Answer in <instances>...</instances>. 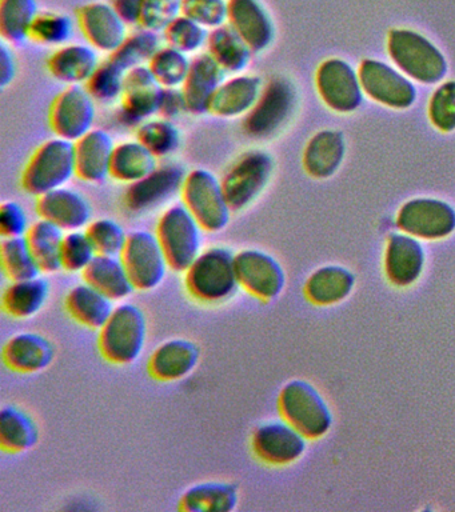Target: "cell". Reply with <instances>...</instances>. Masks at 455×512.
Returning a JSON list of instances; mask_svg holds the SVG:
<instances>
[{"instance_id":"obj_19","label":"cell","mask_w":455,"mask_h":512,"mask_svg":"<svg viewBox=\"0 0 455 512\" xmlns=\"http://www.w3.org/2000/svg\"><path fill=\"white\" fill-rule=\"evenodd\" d=\"M165 88L155 79L147 64L126 71L121 114L129 123L141 124L158 115Z\"/></svg>"},{"instance_id":"obj_4","label":"cell","mask_w":455,"mask_h":512,"mask_svg":"<svg viewBox=\"0 0 455 512\" xmlns=\"http://www.w3.org/2000/svg\"><path fill=\"white\" fill-rule=\"evenodd\" d=\"M74 176H77L74 142L54 136L39 144L27 160L21 186L26 194L38 198L65 187Z\"/></svg>"},{"instance_id":"obj_31","label":"cell","mask_w":455,"mask_h":512,"mask_svg":"<svg viewBox=\"0 0 455 512\" xmlns=\"http://www.w3.org/2000/svg\"><path fill=\"white\" fill-rule=\"evenodd\" d=\"M238 504L237 484L227 480H206L186 488L178 507L185 512H231Z\"/></svg>"},{"instance_id":"obj_26","label":"cell","mask_w":455,"mask_h":512,"mask_svg":"<svg viewBox=\"0 0 455 512\" xmlns=\"http://www.w3.org/2000/svg\"><path fill=\"white\" fill-rule=\"evenodd\" d=\"M263 88L257 75L235 74L221 83L211 99L209 114L219 119L245 118L255 106Z\"/></svg>"},{"instance_id":"obj_53","label":"cell","mask_w":455,"mask_h":512,"mask_svg":"<svg viewBox=\"0 0 455 512\" xmlns=\"http://www.w3.org/2000/svg\"><path fill=\"white\" fill-rule=\"evenodd\" d=\"M187 112L185 96L181 88H165L159 107L158 116L161 118L174 120Z\"/></svg>"},{"instance_id":"obj_39","label":"cell","mask_w":455,"mask_h":512,"mask_svg":"<svg viewBox=\"0 0 455 512\" xmlns=\"http://www.w3.org/2000/svg\"><path fill=\"white\" fill-rule=\"evenodd\" d=\"M38 15L37 0H0V35L3 42L19 44L29 39Z\"/></svg>"},{"instance_id":"obj_38","label":"cell","mask_w":455,"mask_h":512,"mask_svg":"<svg viewBox=\"0 0 455 512\" xmlns=\"http://www.w3.org/2000/svg\"><path fill=\"white\" fill-rule=\"evenodd\" d=\"M66 232L57 224L39 218L31 223L26 239L42 274H55L62 270V244Z\"/></svg>"},{"instance_id":"obj_41","label":"cell","mask_w":455,"mask_h":512,"mask_svg":"<svg viewBox=\"0 0 455 512\" xmlns=\"http://www.w3.org/2000/svg\"><path fill=\"white\" fill-rule=\"evenodd\" d=\"M0 259H2L3 272L10 282L37 278L42 275L26 236L3 238L2 246H0Z\"/></svg>"},{"instance_id":"obj_15","label":"cell","mask_w":455,"mask_h":512,"mask_svg":"<svg viewBox=\"0 0 455 512\" xmlns=\"http://www.w3.org/2000/svg\"><path fill=\"white\" fill-rule=\"evenodd\" d=\"M399 231L419 240H442L455 231V208L445 200L415 198L397 212Z\"/></svg>"},{"instance_id":"obj_50","label":"cell","mask_w":455,"mask_h":512,"mask_svg":"<svg viewBox=\"0 0 455 512\" xmlns=\"http://www.w3.org/2000/svg\"><path fill=\"white\" fill-rule=\"evenodd\" d=\"M179 15H182V0H143L138 26L163 34Z\"/></svg>"},{"instance_id":"obj_8","label":"cell","mask_w":455,"mask_h":512,"mask_svg":"<svg viewBox=\"0 0 455 512\" xmlns=\"http://www.w3.org/2000/svg\"><path fill=\"white\" fill-rule=\"evenodd\" d=\"M297 103L293 82L285 76H275L263 84L257 103L243 118V131L255 140L273 139L289 123Z\"/></svg>"},{"instance_id":"obj_48","label":"cell","mask_w":455,"mask_h":512,"mask_svg":"<svg viewBox=\"0 0 455 512\" xmlns=\"http://www.w3.org/2000/svg\"><path fill=\"white\" fill-rule=\"evenodd\" d=\"M98 255L86 230L66 232L62 244V270L83 272Z\"/></svg>"},{"instance_id":"obj_21","label":"cell","mask_w":455,"mask_h":512,"mask_svg":"<svg viewBox=\"0 0 455 512\" xmlns=\"http://www.w3.org/2000/svg\"><path fill=\"white\" fill-rule=\"evenodd\" d=\"M57 348L53 340L41 332L21 331L6 340L3 362L17 374H38L54 363Z\"/></svg>"},{"instance_id":"obj_13","label":"cell","mask_w":455,"mask_h":512,"mask_svg":"<svg viewBox=\"0 0 455 512\" xmlns=\"http://www.w3.org/2000/svg\"><path fill=\"white\" fill-rule=\"evenodd\" d=\"M235 270L241 290L261 302H273L286 287V272L269 252L245 248L235 254Z\"/></svg>"},{"instance_id":"obj_36","label":"cell","mask_w":455,"mask_h":512,"mask_svg":"<svg viewBox=\"0 0 455 512\" xmlns=\"http://www.w3.org/2000/svg\"><path fill=\"white\" fill-rule=\"evenodd\" d=\"M206 52L226 74H241L253 58L254 52L230 24L210 30Z\"/></svg>"},{"instance_id":"obj_47","label":"cell","mask_w":455,"mask_h":512,"mask_svg":"<svg viewBox=\"0 0 455 512\" xmlns=\"http://www.w3.org/2000/svg\"><path fill=\"white\" fill-rule=\"evenodd\" d=\"M98 254L119 256L126 246L129 232L117 220L101 218L91 220L85 228Z\"/></svg>"},{"instance_id":"obj_28","label":"cell","mask_w":455,"mask_h":512,"mask_svg":"<svg viewBox=\"0 0 455 512\" xmlns=\"http://www.w3.org/2000/svg\"><path fill=\"white\" fill-rule=\"evenodd\" d=\"M99 64V52L89 43H69L59 47L49 56L46 68L58 82L67 86H85Z\"/></svg>"},{"instance_id":"obj_11","label":"cell","mask_w":455,"mask_h":512,"mask_svg":"<svg viewBox=\"0 0 455 512\" xmlns=\"http://www.w3.org/2000/svg\"><path fill=\"white\" fill-rule=\"evenodd\" d=\"M358 75L363 94L383 107L407 110L417 100V88L413 80L382 60H362Z\"/></svg>"},{"instance_id":"obj_3","label":"cell","mask_w":455,"mask_h":512,"mask_svg":"<svg viewBox=\"0 0 455 512\" xmlns=\"http://www.w3.org/2000/svg\"><path fill=\"white\" fill-rule=\"evenodd\" d=\"M386 48L394 66L413 82L431 86L447 74L445 55L421 32L393 28L387 34Z\"/></svg>"},{"instance_id":"obj_5","label":"cell","mask_w":455,"mask_h":512,"mask_svg":"<svg viewBox=\"0 0 455 512\" xmlns=\"http://www.w3.org/2000/svg\"><path fill=\"white\" fill-rule=\"evenodd\" d=\"M203 230L198 220L181 203L171 204L158 218L155 235L165 252L170 270L185 272L201 254Z\"/></svg>"},{"instance_id":"obj_7","label":"cell","mask_w":455,"mask_h":512,"mask_svg":"<svg viewBox=\"0 0 455 512\" xmlns=\"http://www.w3.org/2000/svg\"><path fill=\"white\" fill-rule=\"evenodd\" d=\"M183 206L193 214L205 232H219L229 226L233 210L227 202L221 179L206 168L186 172L181 192Z\"/></svg>"},{"instance_id":"obj_49","label":"cell","mask_w":455,"mask_h":512,"mask_svg":"<svg viewBox=\"0 0 455 512\" xmlns=\"http://www.w3.org/2000/svg\"><path fill=\"white\" fill-rule=\"evenodd\" d=\"M427 115L438 131L447 134L455 130V80H447L435 88L427 104Z\"/></svg>"},{"instance_id":"obj_29","label":"cell","mask_w":455,"mask_h":512,"mask_svg":"<svg viewBox=\"0 0 455 512\" xmlns=\"http://www.w3.org/2000/svg\"><path fill=\"white\" fill-rule=\"evenodd\" d=\"M346 142L341 131H318L306 143L302 154V166L311 178L323 180L339 170L345 158Z\"/></svg>"},{"instance_id":"obj_51","label":"cell","mask_w":455,"mask_h":512,"mask_svg":"<svg viewBox=\"0 0 455 512\" xmlns=\"http://www.w3.org/2000/svg\"><path fill=\"white\" fill-rule=\"evenodd\" d=\"M227 11V0H182V15L209 31L227 23Z\"/></svg>"},{"instance_id":"obj_27","label":"cell","mask_w":455,"mask_h":512,"mask_svg":"<svg viewBox=\"0 0 455 512\" xmlns=\"http://www.w3.org/2000/svg\"><path fill=\"white\" fill-rule=\"evenodd\" d=\"M226 75L207 52L195 55L191 59L189 74L181 87L187 112L193 115L209 114L211 99L226 79Z\"/></svg>"},{"instance_id":"obj_33","label":"cell","mask_w":455,"mask_h":512,"mask_svg":"<svg viewBox=\"0 0 455 512\" xmlns=\"http://www.w3.org/2000/svg\"><path fill=\"white\" fill-rule=\"evenodd\" d=\"M51 286L49 280L37 278L13 280L2 295V307L11 318L25 320L33 318L49 302Z\"/></svg>"},{"instance_id":"obj_55","label":"cell","mask_w":455,"mask_h":512,"mask_svg":"<svg viewBox=\"0 0 455 512\" xmlns=\"http://www.w3.org/2000/svg\"><path fill=\"white\" fill-rule=\"evenodd\" d=\"M113 7L119 16L127 23L138 24L141 18L143 0H113Z\"/></svg>"},{"instance_id":"obj_35","label":"cell","mask_w":455,"mask_h":512,"mask_svg":"<svg viewBox=\"0 0 455 512\" xmlns=\"http://www.w3.org/2000/svg\"><path fill=\"white\" fill-rule=\"evenodd\" d=\"M355 276L342 266H323L315 270L305 283V295L315 306H331L345 300L353 292Z\"/></svg>"},{"instance_id":"obj_43","label":"cell","mask_w":455,"mask_h":512,"mask_svg":"<svg viewBox=\"0 0 455 512\" xmlns=\"http://www.w3.org/2000/svg\"><path fill=\"white\" fill-rule=\"evenodd\" d=\"M147 66L163 88H181L189 74L191 59L166 44L155 52Z\"/></svg>"},{"instance_id":"obj_12","label":"cell","mask_w":455,"mask_h":512,"mask_svg":"<svg viewBox=\"0 0 455 512\" xmlns=\"http://www.w3.org/2000/svg\"><path fill=\"white\" fill-rule=\"evenodd\" d=\"M97 119V100L85 86H67L53 99L49 108V126L54 136L77 142L93 130Z\"/></svg>"},{"instance_id":"obj_37","label":"cell","mask_w":455,"mask_h":512,"mask_svg":"<svg viewBox=\"0 0 455 512\" xmlns=\"http://www.w3.org/2000/svg\"><path fill=\"white\" fill-rule=\"evenodd\" d=\"M158 160L137 139L115 144L110 178L119 183L133 184L151 174L159 166Z\"/></svg>"},{"instance_id":"obj_34","label":"cell","mask_w":455,"mask_h":512,"mask_svg":"<svg viewBox=\"0 0 455 512\" xmlns=\"http://www.w3.org/2000/svg\"><path fill=\"white\" fill-rule=\"evenodd\" d=\"M39 426L34 416L17 404H6L0 411V447L9 454L33 450L39 442Z\"/></svg>"},{"instance_id":"obj_45","label":"cell","mask_w":455,"mask_h":512,"mask_svg":"<svg viewBox=\"0 0 455 512\" xmlns=\"http://www.w3.org/2000/svg\"><path fill=\"white\" fill-rule=\"evenodd\" d=\"M74 32L73 19L58 12H39L29 39L42 46H65Z\"/></svg>"},{"instance_id":"obj_24","label":"cell","mask_w":455,"mask_h":512,"mask_svg":"<svg viewBox=\"0 0 455 512\" xmlns=\"http://www.w3.org/2000/svg\"><path fill=\"white\" fill-rule=\"evenodd\" d=\"M227 24H230L254 54H261L274 42L273 19L259 0H227Z\"/></svg>"},{"instance_id":"obj_52","label":"cell","mask_w":455,"mask_h":512,"mask_svg":"<svg viewBox=\"0 0 455 512\" xmlns=\"http://www.w3.org/2000/svg\"><path fill=\"white\" fill-rule=\"evenodd\" d=\"M31 226L25 208L14 200L2 203L0 206V234L3 238L26 236Z\"/></svg>"},{"instance_id":"obj_22","label":"cell","mask_w":455,"mask_h":512,"mask_svg":"<svg viewBox=\"0 0 455 512\" xmlns=\"http://www.w3.org/2000/svg\"><path fill=\"white\" fill-rule=\"evenodd\" d=\"M35 210L39 218L57 224L65 232L83 230L93 218L89 199L66 186L38 196Z\"/></svg>"},{"instance_id":"obj_20","label":"cell","mask_w":455,"mask_h":512,"mask_svg":"<svg viewBox=\"0 0 455 512\" xmlns=\"http://www.w3.org/2000/svg\"><path fill=\"white\" fill-rule=\"evenodd\" d=\"M426 255L421 240L405 232H394L387 238L383 270L387 280L395 287L413 286L421 278Z\"/></svg>"},{"instance_id":"obj_2","label":"cell","mask_w":455,"mask_h":512,"mask_svg":"<svg viewBox=\"0 0 455 512\" xmlns=\"http://www.w3.org/2000/svg\"><path fill=\"white\" fill-rule=\"evenodd\" d=\"M147 335L146 312L138 304L123 302L114 307L110 318L98 331L99 354L115 366H129L141 358Z\"/></svg>"},{"instance_id":"obj_17","label":"cell","mask_w":455,"mask_h":512,"mask_svg":"<svg viewBox=\"0 0 455 512\" xmlns=\"http://www.w3.org/2000/svg\"><path fill=\"white\" fill-rule=\"evenodd\" d=\"M186 172L178 164H163L151 174L129 184L123 195V206L133 214L154 210L181 192Z\"/></svg>"},{"instance_id":"obj_32","label":"cell","mask_w":455,"mask_h":512,"mask_svg":"<svg viewBox=\"0 0 455 512\" xmlns=\"http://www.w3.org/2000/svg\"><path fill=\"white\" fill-rule=\"evenodd\" d=\"M82 278L114 302H122L137 291L121 256L98 254L82 272Z\"/></svg>"},{"instance_id":"obj_30","label":"cell","mask_w":455,"mask_h":512,"mask_svg":"<svg viewBox=\"0 0 455 512\" xmlns=\"http://www.w3.org/2000/svg\"><path fill=\"white\" fill-rule=\"evenodd\" d=\"M114 307V300L86 282L75 284L65 296L67 314L93 331L101 330Z\"/></svg>"},{"instance_id":"obj_9","label":"cell","mask_w":455,"mask_h":512,"mask_svg":"<svg viewBox=\"0 0 455 512\" xmlns=\"http://www.w3.org/2000/svg\"><path fill=\"white\" fill-rule=\"evenodd\" d=\"M274 159L269 152L250 150L239 156L221 178L223 191L233 212L247 210L269 186Z\"/></svg>"},{"instance_id":"obj_16","label":"cell","mask_w":455,"mask_h":512,"mask_svg":"<svg viewBox=\"0 0 455 512\" xmlns=\"http://www.w3.org/2000/svg\"><path fill=\"white\" fill-rule=\"evenodd\" d=\"M315 88L327 108L350 114L362 104L363 91L358 72L346 60H323L315 71Z\"/></svg>"},{"instance_id":"obj_1","label":"cell","mask_w":455,"mask_h":512,"mask_svg":"<svg viewBox=\"0 0 455 512\" xmlns=\"http://www.w3.org/2000/svg\"><path fill=\"white\" fill-rule=\"evenodd\" d=\"M187 294L202 304H222L233 299L239 287L235 254L225 246L203 250L183 272Z\"/></svg>"},{"instance_id":"obj_14","label":"cell","mask_w":455,"mask_h":512,"mask_svg":"<svg viewBox=\"0 0 455 512\" xmlns=\"http://www.w3.org/2000/svg\"><path fill=\"white\" fill-rule=\"evenodd\" d=\"M307 439L285 419L267 420L251 434V451L255 458L273 467L290 466L306 452Z\"/></svg>"},{"instance_id":"obj_10","label":"cell","mask_w":455,"mask_h":512,"mask_svg":"<svg viewBox=\"0 0 455 512\" xmlns=\"http://www.w3.org/2000/svg\"><path fill=\"white\" fill-rule=\"evenodd\" d=\"M121 256L137 291L155 290L165 282L170 264L155 232H129Z\"/></svg>"},{"instance_id":"obj_46","label":"cell","mask_w":455,"mask_h":512,"mask_svg":"<svg viewBox=\"0 0 455 512\" xmlns=\"http://www.w3.org/2000/svg\"><path fill=\"white\" fill-rule=\"evenodd\" d=\"M209 30L185 15H179L169 27L163 31V39L167 46L182 51L183 54H195L206 47Z\"/></svg>"},{"instance_id":"obj_44","label":"cell","mask_w":455,"mask_h":512,"mask_svg":"<svg viewBox=\"0 0 455 512\" xmlns=\"http://www.w3.org/2000/svg\"><path fill=\"white\" fill-rule=\"evenodd\" d=\"M126 71L113 60L107 59L99 64L97 70L87 80L85 87L97 103H111L121 99L125 87Z\"/></svg>"},{"instance_id":"obj_18","label":"cell","mask_w":455,"mask_h":512,"mask_svg":"<svg viewBox=\"0 0 455 512\" xmlns=\"http://www.w3.org/2000/svg\"><path fill=\"white\" fill-rule=\"evenodd\" d=\"M77 24L86 42L98 52L111 55L127 38V23L113 4L87 3L78 8Z\"/></svg>"},{"instance_id":"obj_6","label":"cell","mask_w":455,"mask_h":512,"mask_svg":"<svg viewBox=\"0 0 455 512\" xmlns=\"http://www.w3.org/2000/svg\"><path fill=\"white\" fill-rule=\"evenodd\" d=\"M281 418L297 428L307 439H319L330 431L333 415L321 392L313 384L293 379L278 394Z\"/></svg>"},{"instance_id":"obj_23","label":"cell","mask_w":455,"mask_h":512,"mask_svg":"<svg viewBox=\"0 0 455 512\" xmlns=\"http://www.w3.org/2000/svg\"><path fill=\"white\" fill-rule=\"evenodd\" d=\"M201 348L194 340L167 339L151 352L147 370L158 382L171 383L187 378L197 370Z\"/></svg>"},{"instance_id":"obj_54","label":"cell","mask_w":455,"mask_h":512,"mask_svg":"<svg viewBox=\"0 0 455 512\" xmlns=\"http://www.w3.org/2000/svg\"><path fill=\"white\" fill-rule=\"evenodd\" d=\"M17 76V59L9 43L2 42L0 46V87L6 88L14 82Z\"/></svg>"},{"instance_id":"obj_42","label":"cell","mask_w":455,"mask_h":512,"mask_svg":"<svg viewBox=\"0 0 455 512\" xmlns=\"http://www.w3.org/2000/svg\"><path fill=\"white\" fill-rule=\"evenodd\" d=\"M161 47V39L157 32L141 28L127 35L125 42L109 55V59L117 63L122 70L129 71L131 68L149 63Z\"/></svg>"},{"instance_id":"obj_40","label":"cell","mask_w":455,"mask_h":512,"mask_svg":"<svg viewBox=\"0 0 455 512\" xmlns=\"http://www.w3.org/2000/svg\"><path fill=\"white\" fill-rule=\"evenodd\" d=\"M135 139L153 152L158 159L169 158L181 146L182 135L173 120L150 118L138 124Z\"/></svg>"},{"instance_id":"obj_25","label":"cell","mask_w":455,"mask_h":512,"mask_svg":"<svg viewBox=\"0 0 455 512\" xmlns=\"http://www.w3.org/2000/svg\"><path fill=\"white\" fill-rule=\"evenodd\" d=\"M115 143L113 136L103 128L94 127L74 142L75 178L82 182L97 184L110 178L111 159Z\"/></svg>"}]
</instances>
